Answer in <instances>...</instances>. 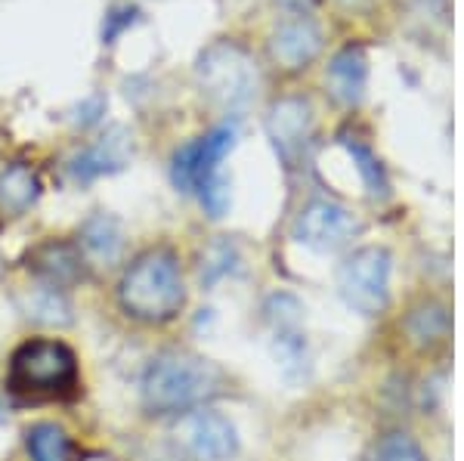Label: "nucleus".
<instances>
[{
	"label": "nucleus",
	"instance_id": "nucleus-1",
	"mask_svg": "<svg viewBox=\"0 0 464 461\" xmlns=\"http://www.w3.org/2000/svg\"><path fill=\"white\" fill-rule=\"evenodd\" d=\"M140 388H143V403L149 412H189L220 393L223 371L196 353L170 351L149 362Z\"/></svg>",
	"mask_w": 464,
	"mask_h": 461
},
{
	"label": "nucleus",
	"instance_id": "nucleus-2",
	"mask_svg": "<svg viewBox=\"0 0 464 461\" xmlns=\"http://www.w3.org/2000/svg\"><path fill=\"white\" fill-rule=\"evenodd\" d=\"M118 301L124 313L140 322H170L186 303L179 264L168 248H152L127 266Z\"/></svg>",
	"mask_w": 464,
	"mask_h": 461
},
{
	"label": "nucleus",
	"instance_id": "nucleus-3",
	"mask_svg": "<svg viewBox=\"0 0 464 461\" xmlns=\"http://www.w3.org/2000/svg\"><path fill=\"white\" fill-rule=\"evenodd\" d=\"M196 78L205 96H211L220 106H242L251 100L257 74H254L251 56L238 43L217 41L201 50L196 59Z\"/></svg>",
	"mask_w": 464,
	"mask_h": 461
},
{
	"label": "nucleus",
	"instance_id": "nucleus-4",
	"mask_svg": "<svg viewBox=\"0 0 464 461\" xmlns=\"http://www.w3.org/2000/svg\"><path fill=\"white\" fill-rule=\"evenodd\" d=\"M338 292L359 313H381L391 297V255L384 248L353 251L338 270Z\"/></svg>",
	"mask_w": 464,
	"mask_h": 461
},
{
	"label": "nucleus",
	"instance_id": "nucleus-5",
	"mask_svg": "<svg viewBox=\"0 0 464 461\" xmlns=\"http://www.w3.org/2000/svg\"><path fill=\"white\" fill-rule=\"evenodd\" d=\"M74 353L59 341H32L13 356V384L32 393H56L74 384Z\"/></svg>",
	"mask_w": 464,
	"mask_h": 461
},
{
	"label": "nucleus",
	"instance_id": "nucleus-6",
	"mask_svg": "<svg viewBox=\"0 0 464 461\" xmlns=\"http://www.w3.org/2000/svg\"><path fill=\"white\" fill-rule=\"evenodd\" d=\"M236 139V124H220V128L208 130L205 137L177 149L174 161H170V180H174L177 189L186 192V196H198L220 174V161L232 152Z\"/></svg>",
	"mask_w": 464,
	"mask_h": 461
},
{
	"label": "nucleus",
	"instance_id": "nucleus-7",
	"mask_svg": "<svg viewBox=\"0 0 464 461\" xmlns=\"http://www.w3.org/2000/svg\"><path fill=\"white\" fill-rule=\"evenodd\" d=\"M177 443L196 461H229L238 452L236 425L214 408H196L177 425Z\"/></svg>",
	"mask_w": 464,
	"mask_h": 461
},
{
	"label": "nucleus",
	"instance_id": "nucleus-8",
	"mask_svg": "<svg viewBox=\"0 0 464 461\" xmlns=\"http://www.w3.org/2000/svg\"><path fill=\"white\" fill-rule=\"evenodd\" d=\"M359 223L353 214L338 202H310L295 220V239L316 251H334L356 235Z\"/></svg>",
	"mask_w": 464,
	"mask_h": 461
},
{
	"label": "nucleus",
	"instance_id": "nucleus-9",
	"mask_svg": "<svg viewBox=\"0 0 464 461\" xmlns=\"http://www.w3.org/2000/svg\"><path fill=\"white\" fill-rule=\"evenodd\" d=\"M133 158V137L124 128H109L96 143H90L84 152L72 158V177L78 183L100 180V177H111L124 170Z\"/></svg>",
	"mask_w": 464,
	"mask_h": 461
},
{
	"label": "nucleus",
	"instance_id": "nucleus-10",
	"mask_svg": "<svg viewBox=\"0 0 464 461\" xmlns=\"http://www.w3.org/2000/svg\"><path fill=\"white\" fill-rule=\"evenodd\" d=\"M313 128V109L304 100H282L269 109L266 130L273 146L279 149V155L285 161H295V155H301V149L310 137Z\"/></svg>",
	"mask_w": 464,
	"mask_h": 461
},
{
	"label": "nucleus",
	"instance_id": "nucleus-11",
	"mask_svg": "<svg viewBox=\"0 0 464 461\" xmlns=\"http://www.w3.org/2000/svg\"><path fill=\"white\" fill-rule=\"evenodd\" d=\"M32 270L34 276L41 279V285L50 288H69L81 279L84 273V264H81V251L72 248L65 242H47L32 255Z\"/></svg>",
	"mask_w": 464,
	"mask_h": 461
},
{
	"label": "nucleus",
	"instance_id": "nucleus-12",
	"mask_svg": "<svg viewBox=\"0 0 464 461\" xmlns=\"http://www.w3.org/2000/svg\"><path fill=\"white\" fill-rule=\"evenodd\" d=\"M273 56L279 59L285 69H301V65L313 62V56L322 47V34L310 19H291L285 25H279V32L269 41Z\"/></svg>",
	"mask_w": 464,
	"mask_h": 461
},
{
	"label": "nucleus",
	"instance_id": "nucleus-13",
	"mask_svg": "<svg viewBox=\"0 0 464 461\" xmlns=\"http://www.w3.org/2000/svg\"><path fill=\"white\" fill-rule=\"evenodd\" d=\"M124 248V229L111 214H93L84 226H81V251L93 260V264H115Z\"/></svg>",
	"mask_w": 464,
	"mask_h": 461
},
{
	"label": "nucleus",
	"instance_id": "nucleus-14",
	"mask_svg": "<svg viewBox=\"0 0 464 461\" xmlns=\"http://www.w3.org/2000/svg\"><path fill=\"white\" fill-rule=\"evenodd\" d=\"M41 196V180L28 165H10L0 170V211L10 214V217H19L28 207L37 202Z\"/></svg>",
	"mask_w": 464,
	"mask_h": 461
},
{
	"label": "nucleus",
	"instance_id": "nucleus-15",
	"mask_svg": "<svg viewBox=\"0 0 464 461\" xmlns=\"http://www.w3.org/2000/svg\"><path fill=\"white\" fill-rule=\"evenodd\" d=\"M328 81H332V91L343 102H356L362 96L365 84V56L362 50L347 47L343 53L334 56L332 69H328Z\"/></svg>",
	"mask_w": 464,
	"mask_h": 461
},
{
	"label": "nucleus",
	"instance_id": "nucleus-16",
	"mask_svg": "<svg viewBox=\"0 0 464 461\" xmlns=\"http://www.w3.org/2000/svg\"><path fill=\"white\" fill-rule=\"evenodd\" d=\"M25 313L41 325H69L72 322V303L65 301V294L59 288H50V285H41L28 294L25 301Z\"/></svg>",
	"mask_w": 464,
	"mask_h": 461
},
{
	"label": "nucleus",
	"instance_id": "nucleus-17",
	"mask_svg": "<svg viewBox=\"0 0 464 461\" xmlns=\"http://www.w3.org/2000/svg\"><path fill=\"white\" fill-rule=\"evenodd\" d=\"M28 456L32 461H72V443L63 427L44 421L28 430Z\"/></svg>",
	"mask_w": 464,
	"mask_h": 461
},
{
	"label": "nucleus",
	"instance_id": "nucleus-18",
	"mask_svg": "<svg viewBox=\"0 0 464 461\" xmlns=\"http://www.w3.org/2000/svg\"><path fill=\"white\" fill-rule=\"evenodd\" d=\"M273 353L279 360L282 371L288 378H297L304 375L306 369V344L301 338L297 329H276V344H273Z\"/></svg>",
	"mask_w": 464,
	"mask_h": 461
},
{
	"label": "nucleus",
	"instance_id": "nucleus-19",
	"mask_svg": "<svg viewBox=\"0 0 464 461\" xmlns=\"http://www.w3.org/2000/svg\"><path fill=\"white\" fill-rule=\"evenodd\" d=\"M347 149H350V155H353V161H356L359 174H362L365 186H369L375 196H384V192H387V180H384V174H381L378 158L369 152V146L356 143V139H347Z\"/></svg>",
	"mask_w": 464,
	"mask_h": 461
},
{
	"label": "nucleus",
	"instance_id": "nucleus-20",
	"mask_svg": "<svg viewBox=\"0 0 464 461\" xmlns=\"http://www.w3.org/2000/svg\"><path fill=\"white\" fill-rule=\"evenodd\" d=\"M232 266H236V248H232L229 242H217L205 255V264H201V282L214 285L217 279L229 276Z\"/></svg>",
	"mask_w": 464,
	"mask_h": 461
},
{
	"label": "nucleus",
	"instance_id": "nucleus-21",
	"mask_svg": "<svg viewBox=\"0 0 464 461\" xmlns=\"http://www.w3.org/2000/svg\"><path fill=\"white\" fill-rule=\"evenodd\" d=\"M375 461H424V452L418 449V443L406 434H391L384 437L375 452Z\"/></svg>",
	"mask_w": 464,
	"mask_h": 461
},
{
	"label": "nucleus",
	"instance_id": "nucleus-22",
	"mask_svg": "<svg viewBox=\"0 0 464 461\" xmlns=\"http://www.w3.org/2000/svg\"><path fill=\"white\" fill-rule=\"evenodd\" d=\"M140 22V10L137 6H115V10H109L106 22H102V41L106 43H115L118 37H121L127 28H133Z\"/></svg>",
	"mask_w": 464,
	"mask_h": 461
},
{
	"label": "nucleus",
	"instance_id": "nucleus-23",
	"mask_svg": "<svg viewBox=\"0 0 464 461\" xmlns=\"http://www.w3.org/2000/svg\"><path fill=\"white\" fill-rule=\"evenodd\" d=\"M74 111H78V115H74V121H78L81 128H90V124L100 121V115L106 111V100H102L100 93H90L87 100L81 102V106L74 109Z\"/></svg>",
	"mask_w": 464,
	"mask_h": 461
}]
</instances>
